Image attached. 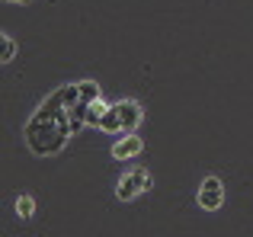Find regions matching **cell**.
I'll return each mask as SVG.
<instances>
[{"label":"cell","instance_id":"obj_6","mask_svg":"<svg viewBox=\"0 0 253 237\" xmlns=\"http://www.w3.org/2000/svg\"><path fill=\"white\" fill-rule=\"evenodd\" d=\"M106 109H109V106H106L103 100H96V103H93V106H90V113H86V125H96V128H99V122H103Z\"/></svg>","mask_w":253,"mask_h":237},{"label":"cell","instance_id":"obj_9","mask_svg":"<svg viewBox=\"0 0 253 237\" xmlns=\"http://www.w3.org/2000/svg\"><path fill=\"white\" fill-rule=\"evenodd\" d=\"M3 3H32V0H3Z\"/></svg>","mask_w":253,"mask_h":237},{"label":"cell","instance_id":"obj_8","mask_svg":"<svg viewBox=\"0 0 253 237\" xmlns=\"http://www.w3.org/2000/svg\"><path fill=\"white\" fill-rule=\"evenodd\" d=\"M16 212H19V218H29V215L36 212V202H32L29 196H19L16 199Z\"/></svg>","mask_w":253,"mask_h":237},{"label":"cell","instance_id":"obj_3","mask_svg":"<svg viewBox=\"0 0 253 237\" xmlns=\"http://www.w3.org/2000/svg\"><path fill=\"white\" fill-rule=\"evenodd\" d=\"M224 205V186L218 176H205L202 189H199V208H205V212H218V208Z\"/></svg>","mask_w":253,"mask_h":237},{"label":"cell","instance_id":"obj_1","mask_svg":"<svg viewBox=\"0 0 253 237\" xmlns=\"http://www.w3.org/2000/svg\"><path fill=\"white\" fill-rule=\"evenodd\" d=\"M77 100H81V83H71V87H58L36 109V116L26 122V131H23L32 154L51 157L58 151H64L68 138L74 135V128H71V106Z\"/></svg>","mask_w":253,"mask_h":237},{"label":"cell","instance_id":"obj_5","mask_svg":"<svg viewBox=\"0 0 253 237\" xmlns=\"http://www.w3.org/2000/svg\"><path fill=\"white\" fill-rule=\"evenodd\" d=\"M141 148H144V141L131 131V135H125L122 141H116V148H112V157L116 160H128V157H135V154H141Z\"/></svg>","mask_w":253,"mask_h":237},{"label":"cell","instance_id":"obj_2","mask_svg":"<svg viewBox=\"0 0 253 237\" xmlns=\"http://www.w3.org/2000/svg\"><path fill=\"white\" fill-rule=\"evenodd\" d=\"M138 122H141V106H138L135 100H119L112 103L109 109H106L103 122H99V128L109 131V135H131V131L138 128Z\"/></svg>","mask_w":253,"mask_h":237},{"label":"cell","instance_id":"obj_7","mask_svg":"<svg viewBox=\"0 0 253 237\" xmlns=\"http://www.w3.org/2000/svg\"><path fill=\"white\" fill-rule=\"evenodd\" d=\"M16 58V42H13V36H3L0 39V61H13Z\"/></svg>","mask_w":253,"mask_h":237},{"label":"cell","instance_id":"obj_4","mask_svg":"<svg viewBox=\"0 0 253 237\" xmlns=\"http://www.w3.org/2000/svg\"><path fill=\"white\" fill-rule=\"evenodd\" d=\"M144 189H151V176L144 173V170H131L128 176H122V180H119L116 196H119L122 202H131L138 193H144Z\"/></svg>","mask_w":253,"mask_h":237}]
</instances>
